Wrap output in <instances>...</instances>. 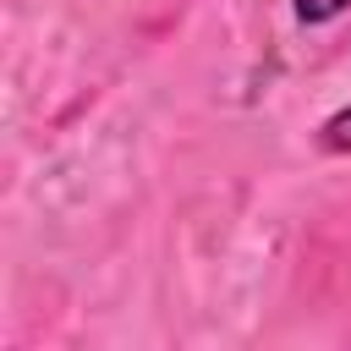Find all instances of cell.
Returning <instances> with one entry per match:
<instances>
[{
	"instance_id": "6da1fadb",
	"label": "cell",
	"mask_w": 351,
	"mask_h": 351,
	"mask_svg": "<svg viewBox=\"0 0 351 351\" xmlns=\"http://www.w3.org/2000/svg\"><path fill=\"white\" fill-rule=\"evenodd\" d=\"M318 148L324 154H351V104H340L335 115L318 121Z\"/></svg>"
},
{
	"instance_id": "7a4b0ae2",
	"label": "cell",
	"mask_w": 351,
	"mask_h": 351,
	"mask_svg": "<svg viewBox=\"0 0 351 351\" xmlns=\"http://www.w3.org/2000/svg\"><path fill=\"white\" fill-rule=\"evenodd\" d=\"M291 11H296V22H302V27H324V22L346 16V11H351V0H291Z\"/></svg>"
}]
</instances>
